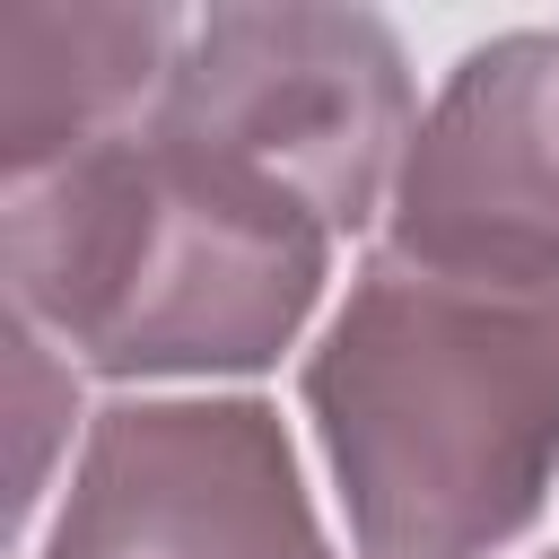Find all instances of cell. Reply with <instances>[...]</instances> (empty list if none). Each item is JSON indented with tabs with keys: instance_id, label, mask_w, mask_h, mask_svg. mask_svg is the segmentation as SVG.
<instances>
[{
	"instance_id": "1",
	"label": "cell",
	"mask_w": 559,
	"mask_h": 559,
	"mask_svg": "<svg viewBox=\"0 0 559 559\" xmlns=\"http://www.w3.org/2000/svg\"><path fill=\"white\" fill-rule=\"evenodd\" d=\"M297 402L349 559H515L559 498V288L367 245Z\"/></svg>"
},
{
	"instance_id": "2",
	"label": "cell",
	"mask_w": 559,
	"mask_h": 559,
	"mask_svg": "<svg viewBox=\"0 0 559 559\" xmlns=\"http://www.w3.org/2000/svg\"><path fill=\"white\" fill-rule=\"evenodd\" d=\"M341 236L245 166L140 122L9 183L0 288L114 393H245L332 314Z\"/></svg>"
},
{
	"instance_id": "3",
	"label": "cell",
	"mask_w": 559,
	"mask_h": 559,
	"mask_svg": "<svg viewBox=\"0 0 559 559\" xmlns=\"http://www.w3.org/2000/svg\"><path fill=\"white\" fill-rule=\"evenodd\" d=\"M419 70L376 9H201L183 26L175 79L157 96V131L245 166L253 183L288 192L341 245L384 227L419 131Z\"/></svg>"
},
{
	"instance_id": "4",
	"label": "cell",
	"mask_w": 559,
	"mask_h": 559,
	"mask_svg": "<svg viewBox=\"0 0 559 559\" xmlns=\"http://www.w3.org/2000/svg\"><path fill=\"white\" fill-rule=\"evenodd\" d=\"M17 559H349L262 393H114Z\"/></svg>"
},
{
	"instance_id": "5",
	"label": "cell",
	"mask_w": 559,
	"mask_h": 559,
	"mask_svg": "<svg viewBox=\"0 0 559 559\" xmlns=\"http://www.w3.org/2000/svg\"><path fill=\"white\" fill-rule=\"evenodd\" d=\"M376 245L454 280L559 288V35L550 26H507L437 79Z\"/></svg>"
},
{
	"instance_id": "6",
	"label": "cell",
	"mask_w": 559,
	"mask_h": 559,
	"mask_svg": "<svg viewBox=\"0 0 559 559\" xmlns=\"http://www.w3.org/2000/svg\"><path fill=\"white\" fill-rule=\"evenodd\" d=\"M183 9H87V0H17L0 9V166L35 183L79 148L140 131L175 79Z\"/></svg>"
},
{
	"instance_id": "7",
	"label": "cell",
	"mask_w": 559,
	"mask_h": 559,
	"mask_svg": "<svg viewBox=\"0 0 559 559\" xmlns=\"http://www.w3.org/2000/svg\"><path fill=\"white\" fill-rule=\"evenodd\" d=\"M0 411H9V533L26 550L35 524H44V507L61 498L87 428H96L87 376L26 314H9V341H0Z\"/></svg>"
},
{
	"instance_id": "8",
	"label": "cell",
	"mask_w": 559,
	"mask_h": 559,
	"mask_svg": "<svg viewBox=\"0 0 559 559\" xmlns=\"http://www.w3.org/2000/svg\"><path fill=\"white\" fill-rule=\"evenodd\" d=\"M533 559H559V542H550V550H533Z\"/></svg>"
}]
</instances>
